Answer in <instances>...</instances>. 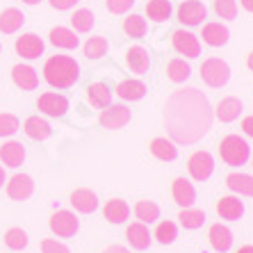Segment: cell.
Segmentation results:
<instances>
[{
    "instance_id": "cell-1",
    "label": "cell",
    "mask_w": 253,
    "mask_h": 253,
    "mask_svg": "<svg viewBox=\"0 0 253 253\" xmlns=\"http://www.w3.org/2000/svg\"><path fill=\"white\" fill-rule=\"evenodd\" d=\"M214 121L210 100L196 87L171 91L165 105V126L173 144H196L208 135Z\"/></svg>"
},
{
    "instance_id": "cell-2",
    "label": "cell",
    "mask_w": 253,
    "mask_h": 253,
    "mask_svg": "<svg viewBox=\"0 0 253 253\" xmlns=\"http://www.w3.org/2000/svg\"><path fill=\"white\" fill-rule=\"evenodd\" d=\"M42 73L53 89H69L80 80V64L71 55H53L43 62Z\"/></svg>"
},
{
    "instance_id": "cell-3",
    "label": "cell",
    "mask_w": 253,
    "mask_h": 253,
    "mask_svg": "<svg viewBox=\"0 0 253 253\" xmlns=\"http://www.w3.org/2000/svg\"><path fill=\"white\" fill-rule=\"evenodd\" d=\"M219 155L228 167H242L251 160V146L240 135H226L219 141Z\"/></svg>"
},
{
    "instance_id": "cell-4",
    "label": "cell",
    "mask_w": 253,
    "mask_h": 253,
    "mask_svg": "<svg viewBox=\"0 0 253 253\" xmlns=\"http://www.w3.org/2000/svg\"><path fill=\"white\" fill-rule=\"evenodd\" d=\"M201 80L212 89H221L224 84H228L230 80V66L228 62L219 57H208L201 64Z\"/></svg>"
},
{
    "instance_id": "cell-5",
    "label": "cell",
    "mask_w": 253,
    "mask_h": 253,
    "mask_svg": "<svg viewBox=\"0 0 253 253\" xmlns=\"http://www.w3.org/2000/svg\"><path fill=\"white\" fill-rule=\"evenodd\" d=\"M208 16V7L201 2V0H183L176 9V18L187 28H196V25H203Z\"/></svg>"
},
{
    "instance_id": "cell-6",
    "label": "cell",
    "mask_w": 253,
    "mask_h": 253,
    "mask_svg": "<svg viewBox=\"0 0 253 253\" xmlns=\"http://www.w3.org/2000/svg\"><path fill=\"white\" fill-rule=\"evenodd\" d=\"M48 226L53 230V235L73 237L80 230V219L76 217V212H71V210H57L53 217L48 219Z\"/></svg>"
},
{
    "instance_id": "cell-7",
    "label": "cell",
    "mask_w": 253,
    "mask_h": 253,
    "mask_svg": "<svg viewBox=\"0 0 253 253\" xmlns=\"http://www.w3.org/2000/svg\"><path fill=\"white\" fill-rule=\"evenodd\" d=\"M130 119H132V112H130V107H126V105H114V103H110L107 107H103V110H100L98 124L103 126L105 130H119V128H124V126H128Z\"/></svg>"
},
{
    "instance_id": "cell-8",
    "label": "cell",
    "mask_w": 253,
    "mask_h": 253,
    "mask_svg": "<svg viewBox=\"0 0 253 253\" xmlns=\"http://www.w3.org/2000/svg\"><path fill=\"white\" fill-rule=\"evenodd\" d=\"M187 171L196 183H203L214 173V158L208 151H196L187 160Z\"/></svg>"
},
{
    "instance_id": "cell-9",
    "label": "cell",
    "mask_w": 253,
    "mask_h": 253,
    "mask_svg": "<svg viewBox=\"0 0 253 253\" xmlns=\"http://www.w3.org/2000/svg\"><path fill=\"white\" fill-rule=\"evenodd\" d=\"M171 46L178 55H185V57H199L201 55V42L199 37L192 35L189 30H173L171 32Z\"/></svg>"
},
{
    "instance_id": "cell-10",
    "label": "cell",
    "mask_w": 253,
    "mask_h": 253,
    "mask_svg": "<svg viewBox=\"0 0 253 253\" xmlns=\"http://www.w3.org/2000/svg\"><path fill=\"white\" fill-rule=\"evenodd\" d=\"M37 110L43 112L46 117H64L66 110H69V98L62 94H55V91H43L39 98H37Z\"/></svg>"
},
{
    "instance_id": "cell-11",
    "label": "cell",
    "mask_w": 253,
    "mask_h": 253,
    "mask_svg": "<svg viewBox=\"0 0 253 253\" xmlns=\"http://www.w3.org/2000/svg\"><path fill=\"white\" fill-rule=\"evenodd\" d=\"M5 189H7V196L12 201H28L30 196L35 194V180L28 173H14L5 183Z\"/></svg>"
},
{
    "instance_id": "cell-12",
    "label": "cell",
    "mask_w": 253,
    "mask_h": 253,
    "mask_svg": "<svg viewBox=\"0 0 253 253\" xmlns=\"http://www.w3.org/2000/svg\"><path fill=\"white\" fill-rule=\"evenodd\" d=\"M14 48H16V53L23 59H37V57H42L43 55L46 43H43V39L42 37H37L35 32H25V35H21L16 39Z\"/></svg>"
},
{
    "instance_id": "cell-13",
    "label": "cell",
    "mask_w": 253,
    "mask_h": 253,
    "mask_svg": "<svg viewBox=\"0 0 253 253\" xmlns=\"http://www.w3.org/2000/svg\"><path fill=\"white\" fill-rule=\"evenodd\" d=\"M201 37H203V43L210 48H221L228 43L230 39V30L226 28L221 21H212V23H206L203 25V32H201Z\"/></svg>"
},
{
    "instance_id": "cell-14",
    "label": "cell",
    "mask_w": 253,
    "mask_h": 253,
    "mask_svg": "<svg viewBox=\"0 0 253 253\" xmlns=\"http://www.w3.org/2000/svg\"><path fill=\"white\" fill-rule=\"evenodd\" d=\"M242 112H244V105H242V100L235 98V96H226V98H221L217 103V107H214V117H217L221 124H233V121H237V119L242 117Z\"/></svg>"
},
{
    "instance_id": "cell-15",
    "label": "cell",
    "mask_w": 253,
    "mask_h": 253,
    "mask_svg": "<svg viewBox=\"0 0 253 253\" xmlns=\"http://www.w3.org/2000/svg\"><path fill=\"white\" fill-rule=\"evenodd\" d=\"M69 201H71V206H73V210L83 212V214H91V212L98 210V196H96V192H91L87 187L73 189Z\"/></svg>"
},
{
    "instance_id": "cell-16",
    "label": "cell",
    "mask_w": 253,
    "mask_h": 253,
    "mask_svg": "<svg viewBox=\"0 0 253 253\" xmlns=\"http://www.w3.org/2000/svg\"><path fill=\"white\" fill-rule=\"evenodd\" d=\"M126 240L128 244L135 251H146L151 247V242H153V233L148 230L146 224H141V221H135V224H130L126 228Z\"/></svg>"
},
{
    "instance_id": "cell-17",
    "label": "cell",
    "mask_w": 253,
    "mask_h": 253,
    "mask_svg": "<svg viewBox=\"0 0 253 253\" xmlns=\"http://www.w3.org/2000/svg\"><path fill=\"white\" fill-rule=\"evenodd\" d=\"M214 210H217V214L221 219H226V221H237V219H242V214H244V203L240 201V196L228 194L217 201Z\"/></svg>"
},
{
    "instance_id": "cell-18",
    "label": "cell",
    "mask_w": 253,
    "mask_h": 253,
    "mask_svg": "<svg viewBox=\"0 0 253 253\" xmlns=\"http://www.w3.org/2000/svg\"><path fill=\"white\" fill-rule=\"evenodd\" d=\"M48 42L53 43L55 48H62V50H73V48L80 46V37H78L76 30L57 25V28H53L48 32Z\"/></svg>"
},
{
    "instance_id": "cell-19",
    "label": "cell",
    "mask_w": 253,
    "mask_h": 253,
    "mask_svg": "<svg viewBox=\"0 0 253 253\" xmlns=\"http://www.w3.org/2000/svg\"><path fill=\"white\" fill-rule=\"evenodd\" d=\"M12 80L16 87H21L23 91H35L39 87V73L30 64H16L12 69Z\"/></svg>"
},
{
    "instance_id": "cell-20",
    "label": "cell",
    "mask_w": 253,
    "mask_h": 253,
    "mask_svg": "<svg viewBox=\"0 0 253 253\" xmlns=\"http://www.w3.org/2000/svg\"><path fill=\"white\" fill-rule=\"evenodd\" d=\"M171 196L180 208H192L196 201V189L187 178H176L171 185Z\"/></svg>"
},
{
    "instance_id": "cell-21",
    "label": "cell",
    "mask_w": 253,
    "mask_h": 253,
    "mask_svg": "<svg viewBox=\"0 0 253 253\" xmlns=\"http://www.w3.org/2000/svg\"><path fill=\"white\" fill-rule=\"evenodd\" d=\"M0 160H2V165L5 167L16 169V167H21L25 162V146L16 139L5 141V144L0 146Z\"/></svg>"
},
{
    "instance_id": "cell-22",
    "label": "cell",
    "mask_w": 253,
    "mask_h": 253,
    "mask_svg": "<svg viewBox=\"0 0 253 253\" xmlns=\"http://www.w3.org/2000/svg\"><path fill=\"white\" fill-rule=\"evenodd\" d=\"M126 64H128V69L132 71V73L144 76V73L151 69V55H148L146 48L132 46V48L126 50Z\"/></svg>"
},
{
    "instance_id": "cell-23",
    "label": "cell",
    "mask_w": 253,
    "mask_h": 253,
    "mask_svg": "<svg viewBox=\"0 0 253 253\" xmlns=\"http://www.w3.org/2000/svg\"><path fill=\"white\" fill-rule=\"evenodd\" d=\"M208 240H210V247L219 253L230 251V247H233V233L224 224H212L208 230Z\"/></svg>"
},
{
    "instance_id": "cell-24",
    "label": "cell",
    "mask_w": 253,
    "mask_h": 253,
    "mask_svg": "<svg viewBox=\"0 0 253 253\" xmlns=\"http://www.w3.org/2000/svg\"><path fill=\"white\" fill-rule=\"evenodd\" d=\"M103 217H105L110 224L121 226V224H126L130 217V206L124 199H110L105 203V208H103Z\"/></svg>"
},
{
    "instance_id": "cell-25",
    "label": "cell",
    "mask_w": 253,
    "mask_h": 253,
    "mask_svg": "<svg viewBox=\"0 0 253 253\" xmlns=\"http://www.w3.org/2000/svg\"><path fill=\"white\" fill-rule=\"evenodd\" d=\"M146 84L141 83V80H132V78H128V80H121V83L117 84V89H114V94L119 96L121 100H141L144 96H146Z\"/></svg>"
},
{
    "instance_id": "cell-26",
    "label": "cell",
    "mask_w": 253,
    "mask_h": 253,
    "mask_svg": "<svg viewBox=\"0 0 253 253\" xmlns=\"http://www.w3.org/2000/svg\"><path fill=\"white\" fill-rule=\"evenodd\" d=\"M23 130H25V135H28L30 139H35V141H46L48 137L53 135L50 124L42 117H28L25 119V124H23Z\"/></svg>"
},
{
    "instance_id": "cell-27",
    "label": "cell",
    "mask_w": 253,
    "mask_h": 253,
    "mask_svg": "<svg viewBox=\"0 0 253 253\" xmlns=\"http://www.w3.org/2000/svg\"><path fill=\"white\" fill-rule=\"evenodd\" d=\"M23 23H25V16L16 7H7V9L0 12V32L2 35H14V32H18L23 28Z\"/></svg>"
},
{
    "instance_id": "cell-28",
    "label": "cell",
    "mask_w": 253,
    "mask_h": 253,
    "mask_svg": "<svg viewBox=\"0 0 253 253\" xmlns=\"http://www.w3.org/2000/svg\"><path fill=\"white\" fill-rule=\"evenodd\" d=\"M226 187L235 196H253V176L249 173H228L226 176Z\"/></svg>"
},
{
    "instance_id": "cell-29",
    "label": "cell",
    "mask_w": 253,
    "mask_h": 253,
    "mask_svg": "<svg viewBox=\"0 0 253 253\" xmlns=\"http://www.w3.org/2000/svg\"><path fill=\"white\" fill-rule=\"evenodd\" d=\"M87 100L91 103L94 107H107L112 103V89L107 83H91L87 87Z\"/></svg>"
},
{
    "instance_id": "cell-30",
    "label": "cell",
    "mask_w": 253,
    "mask_h": 253,
    "mask_svg": "<svg viewBox=\"0 0 253 253\" xmlns=\"http://www.w3.org/2000/svg\"><path fill=\"white\" fill-rule=\"evenodd\" d=\"M151 153H153V158L162 160V162H173L178 158V146L167 137H155L151 141Z\"/></svg>"
},
{
    "instance_id": "cell-31",
    "label": "cell",
    "mask_w": 253,
    "mask_h": 253,
    "mask_svg": "<svg viewBox=\"0 0 253 253\" xmlns=\"http://www.w3.org/2000/svg\"><path fill=\"white\" fill-rule=\"evenodd\" d=\"M135 217L137 221H141V224H155L160 219V206L155 203V201H148V199H141L135 203Z\"/></svg>"
},
{
    "instance_id": "cell-32",
    "label": "cell",
    "mask_w": 253,
    "mask_h": 253,
    "mask_svg": "<svg viewBox=\"0 0 253 253\" xmlns=\"http://www.w3.org/2000/svg\"><path fill=\"white\" fill-rule=\"evenodd\" d=\"M171 0H148L146 2V16L153 21V23H165L171 18Z\"/></svg>"
},
{
    "instance_id": "cell-33",
    "label": "cell",
    "mask_w": 253,
    "mask_h": 253,
    "mask_svg": "<svg viewBox=\"0 0 253 253\" xmlns=\"http://www.w3.org/2000/svg\"><path fill=\"white\" fill-rule=\"evenodd\" d=\"M189 76H192V66H189L183 57H173L169 64H167V78H169L171 83L180 84V83H185V80H189Z\"/></svg>"
},
{
    "instance_id": "cell-34",
    "label": "cell",
    "mask_w": 253,
    "mask_h": 253,
    "mask_svg": "<svg viewBox=\"0 0 253 253\" xmlns=\"http://www.w3.org/2000/svg\"><path fill=\"white\" fill-rule=\"evenodd\" d=\"M146 18L139 16V14H128L124 18V32L130 37V39H144L146 37Z\"/></svg>"
},
{
    "instance_id": "cell-35",
    "label": "cell",
    "mask_w": 253,
    "mask_h": 253,
    "mask_svg": "<svg viewBox=\"0 0 253 253\" xmlns=\"http://www.w3.org/2000/svg\"><path fill=\"white\" fill-rule=\"evenodd\" d=\"M178 219H180V226H183V228L199 230L201 226L206 224V212L196 210V208H183L180 214H178Z\"/></svg>"
},
{
    "instance_id": "cell-36",
    "label": "cell",
    "mask_w": 253,
    "mask_h": 253,
    "mask_svg": "<svg viewBox=\"0 0 253 253\" xmlns=\"http://www.w3.org/2000/svg\"><path fill=\"white\" fill-rule=\"evenodd\" d=\"M83 53H84V57L91 59V62L103 59L107 55V39H103V37H89L83 46Z\"/></svg>"
},
{
    "instance_id": "cell-37",
    "label": "cell",
    "mask_w": 253,
    "mask_h": 253,
    "mask_svg": "<svg viewBox=\"0 0 253 253\" xmlns=\"http://www.w3.org/2000/svg\"><path fill=\"white\" fill-rule=\"evenodd\" d=\"M94 23H96V16L89 9H76L71 14V25H73L71 30H76V32H91Z\"/></svg>"
},
{
    "instance_id": "cell-38",
    "label": "cell",
    "mask_w": 253,
    "mask_h": 253,
    "mask_svg": "<svg viewBox=\"0 0 253 253\" xmlns=\"http://www.w3.org/2000/svg\"><path fill=\"white\" fill-rule=\"evenodd\" d=\"M153 237L160 242V244H173L176 237H178V226L173 224V221H169V219H165V221H160L158 224Z\"/></svg>"
},
{
    "instance_id": "cell-39",
    "label": "cell",
    "mask_w": 253,
    "mask_h": 253,
    "mask_svg": "<svg viewBox=\"0 0 253 253\" xmlns=\"http://www.w3.org/2000/svg\"><path fill=\"white\" fill-rule=\"evenodd\" d=\"M28 242H30V237L23 228H9L5 233V247L12 249V251H23L28 247Z\"/></svg>"
},
{
    "instance_id": "cell-40",
    "label": "cell",
    "mask_w": 253,
    "mask_h": 253,
    "mask_svg": "<svg viewBox=\"0 0 253 253\" xmlns=\"http://www.w3.org/2000/svg\"><path fill=\"white\" fill-rule=\"evenodd\" d=\"M18 128H21L18 117H14V114H9V112H0V137L16 135Z\"/></svg>"
},
{
    "instance_id": "cell-41",
    "label": "cell",
    "mask_w": 253,
    "mask_h": 253,
    "mask_svg": "<svg viewBox=\"0 0 253 253\" xmlns=\"http://www.w3.org/2000/svg\"><path fill=\"white\" fill-rule=\"evenodd\" d=\"M214 14L224 21H233L237 16V0H214Z\"/></svg>"
},
{
    "instance_id": "cell-42",
    "label": "cell",
    "mask_w": 253,
    "mask_h": 253,
    "mask_svg": "<svg viewBox=\"0 0 253 253\" xmlns=\"http://www.w3.org/2000/svg\"><path fill=\"white\" fill-rule=\"evenodd\" d=\"M107 12L112 14H128L135 7V0H107Z\"/></svg>"
},
{
    "instance_id": "cell-43",
    "label": "cell",
    "mask_w": 253,
    "mask_h": 253,
    "mask_svg": "<svg viewBox=\"0 0 253 253\" xmlns=\"http://www.w3.org/2000/svg\"><path fill=\"white\" fill-rule=\"evenodd\" d=\"M42 253H71V249L66 244H62V242L48 237V240L42 242Z\"/></svg>"
},
{
    "instance_id": "cell-44",
    "label": "cell",
    "mask_w": 253,
    "mask_h": 253,
    "mask_svg": "<svg viewBox=\"0 0 253 253\" xmlns=\"http://www.w3.org/2000/svg\"><path fill=\"white\" fill-rule=\"evenodd\" d=\"M48 2H50V7L57 9V12H66V9H73V7H76L78 0H48Z\"/></svg>"
},
{
    "instance_id": "cell-45",
    "label": "cell",
    "mask_w": 253,
    "mask_h": 253,
    "mask_svg": "<svg viewBox=\"0 0 253 253\" xmlns=\"http://www.w3.org/2000/svg\"><path fill=\"white\" fill-rule=\"evenodd\" d=\"M240 128H242V132H244L247 137H253V114H251V117H244V119H242V126H240Z\"/></svg>"
},
{
    "instance_id": "cell-46",
    "label": "cell",
    "mask_w": 253,
    "mask_h": 253,
    "mask_svg": "<svg viewBox=\"0 0 253 253\" xmlns=\"http://www.w3.org/2000/svg\"><path fill=\"white\" fill-rule=\"evenodd\" d=\"M103 253H130V249L121 247V244H112V247H107Z\"/></svg>"
},
{
    "instance_id": "cell-47",
    "label": "cell",
    "mask_w": 253,
    "mask_h": 253,
    "mask_svg": "<svg viewBox=\"0 0 253 253\" xmlns=\"http://www.w3.org/2000/svg\"><path fill=\"white\" fill-rule=\"evenodd\" d=\"M240 5H242V9H244V12L253 14V0H240Z\"/></svg>"
},
{
    "instance_id": "cell-48",
    "label": "cell",
    "mask_w": 253,
    "mask_h": 253,
    "mask_svg": "<svg viewBox=\"0 0 253 253\" xmlns=\"http://www.w3.org/2000/svg\"><path fill=\"white\" fill-rule=\"evenodd\" d=\"M235 253H253V247L251 244H244V247H240Z\"/></svg>"
},
{
    "instance_id": "cell-49",
    "label": "cell",
    "mask_w": 253,
    "mask_h": 253,
    "mask_svg": "<svg viewBox=\"0 0 253 253\" xmlns=\"http://www.w3.org/2000/svg\"><path fill=\"white\" fill-rule=\"evenodd\" d=\"M247 69H249V71H253V50L247 55Z\"/></svg>"
},
{
    "instance_id": "cell-50",
    "label": "cell",
    "mask_w": 253,
    "mask_h": 253,
    "mask_svg": "<svg viewBox=\"0 0 253 253\" xmlns=\"http://www.w3.org/2000/svg\"><path fill=\"white\" fill-rule=\"evenodd\" d=\"M7 183V178H5V169L0 167V189H2V185Z\"/></svg>"
},
{
    "instance_id": "cell-51",
    "label": "cell",
    "mask_w": 253,
    "mask_h": 253,
    "mask_svg": "<svg viewBox=\"0 0 253 253\" xmlns=\"http://www.w3.org/2000/svg\"><path fill=\"white\" fill-rule=\"evenodd\" d=\"M23 2H25V5H30V7H32V5H39L42 0H23Z\"/></svg>"
},
{
    "instance_id": "cell-52",
    "label": "cell",
    "mask_w": 253,
    "mask_h": 253,
    "mask_svg": "<svg viewBox=\"0 0 253 253\" xmlns=\"http://www.w3.org/2000/svg\"><path fill=\"white\" fill-rule=\"evenodd\" d=\"M251 167H253V158H251Z\"/></svg>"
},
{
    "instance_id": "cell-53",
    "label": "cell",
    "mask_w": 253,
    "mask_h": 253,
    "mask_svg": "<svg viewBox=\"0 0 253 253\" xmlns=\"http://www.w3.org/2000/svg\"><path fill=\"white\" fill-rule=\"evenodd\" d=\"M0 50H2V43H0Z\"/></svg>"
}]
</instances>
